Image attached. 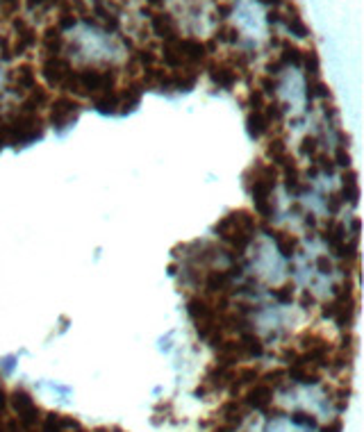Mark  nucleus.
Masks as SVG:
<instances>
[{
    "label": "nucleus",
    "mask_w": 364,
    "mask_h": 432,
    "mask_svg": "<svg viewBox=\"0 0 364 432\" xmlns=\"http://www.w3.org/2000/svg\"><path fill=\"white\" fill-rule=\"evenodd\" d=\"M62 0H25V7L28 10H48V7H55Z\"/></svg>",
    "instance_id": "obj_15"
},
{
    "label": "nucleus",
    "mask_w": 364,
    "mask_h": 432,
    "mask_svg": "<svg viewBox=\"0 0 364 432\" xmlns=\"http://www.w3.org/2000/svg\"><path fill=\"white\" fill-rule=\"evenodd\" d=\"M248 191L253 200H255V207L257 212L266 216V219H271L273 216V189H276V166L273 164H255V166H250L248 171Z\"/></svg>",
    "instance_id": "obj_2"
},
{
    "label": "nucleus",
    "mask_w": 364,
    "mask_h": 432,
    "mask_svg": "<svg viewBox=\"0 0 364 432\" xmlns=\"http://www.w3.org/2000/svg\"><path fill=\"white\" fill-rule=\"evenodd\" d=\"M151 14V12H148ZM151 25H153V32L160 36L162 41H175L180 32H178V23L175 19L171 17L169 12H155L151 14Z\"/></svg>",
    "instance_id": "obj_9"
},
{
    "label": "nucleus",
    "mask_w": 364,
    "mask_h": 432,
    "mask_svg": "<svg viewBox=\"0 0 364 432\" xmlns=\"http://www.w3.org/2000/svg\"><path fill=\"white\" fill-rule=\"evenodd\" d=\"M255 246L250 257V271L253 275L264 282V285H282L287 278V264H285V255L280 252V248L273 241V237H259V239L250 241Z\"/></svg>",
    "instance_id": "obj_1"
},
{
    "label": "nucleus",
    "mask_w": 364,
    "mask_h": 432,
    "mask_svg": "<svg viewBox=\"0 0 364 432\" xmlns=\"http://www.w3.org/2000/svg\"><path fill=\"white\" fill-rule=\"evenodd\" d=\"M7 403L12 405L14 414H17L19 426L23 428H36L41 423V409L36 407L32 396L25 389H14L12 396L7 398Z\"/></svg>",
    "instance_id": "obj_4"
},
{
    "label": "nucleus",
    "mask_w": 364,
    "mask_h": 432,
    "mask_svg": "<svg viewBox=\"0 0 364 432\" xmlns=\"http://www.w3.org/2000/svg\"><path fill=\"white\" fill-rule=\"evenodd\" d=\"M5 409H7V393L3 387H0V419L5 416Z\"/></svg>",
    "instance_id": "obj_16"
},
{
    "label": "nucleus",
    "mask_w": 364,
    "mask_h": 432,
    "mask_svg": "<svg viewBox=\"0 0 364 432\" xmlns=\"http://www.w3.org/2000/svg\"><path fill=\"white\" fill-rule=\"evenodd\" d=\"M14 48H12V55H25L30 48L36 46V30L32 25H28L23 19H14Z\"/></svg>",
    "instance_id": "obj_8"
},
{
    "label": "nucleus",
    "mask_w": 364,
    "mask_h": 432,
    "mask_svg": "<svg viewBox=\"0 0 364 432\" xmlns=\"http://www.w3.org/2000/svg\"><path fill=\"white\" fill-rule=\"evenodd\" d=\"M78 428L80 423L73 419V416L57 414V412L41 416V423H39V432H76Z\"/></svg>",
    "instance_id": "obj_11"
},
{
    "label": "nucleus",
    "mask_w": 364,
    "mask_h": 432,
    "mask_svg": "<svg viewBox=\"0 0 364 432\" xmlns=\"http://www.w3.org/2000/svg\"><path fill=\"white\" fill-rule=\"evenodd\" d=\"M80 109H83V105H80L76 98H71V96H59V98H55L53 105H50V123H53V128L57 130L69 128L80 116Z\"/></svg>",
    "instance_id": "obj_5"
},
{
    "label": "nucleus",
    "mask_w": 364,
    "mask_h": 432,
    "mask_svg": "<svg viewBox=\"0 0 364 432\" xmlns=\"http://www.w3.org/2000/svg\"><path fill=\"white\" fill-rule=\"evenodd\" d=\"M217 233L228 246L242 250V248H246V246H250V241L255 239V216H250L244 210L233 212V214H228L224 221H219Z\"/></svg>",
    "instance_id": "obj_3"
},
{
    "label": "nucleus",
    "mask_w": 364,
    "mask_h": 432,
    "mask_svg": "<svg viewBox=\"0 0 364 432\" xmlns=\"http://www.w3.org/2000/svg\"><path fill=\"white\" fill-rule=\"evenodd\" d=\"M12 87L14 91H30L32 87H36V69L32 64H19V69L12 71Z\"/></svg>",
    "instance_id": "obj_12"
},
{
    "label": "nucleus",
    "mask_w": 364,
    "mask_h": 432,
    "mask_svg": "<svg viewBox=\"0 0 364 432\" xmlns=\"http://www.w3.org/2000/svg\"><path fill=\"white\" fill-rule=\"evenodd\" d=\"M207 71H210V78L214 85L224 87V89L235 87L237 80H239V71H237L228 59L226 62H210L207 64Z\"/></svg>",
    "instance_id": "obj_10"
},
{
    "label": "nucleus",
    "mask_w": 364,
    "mask_h": 432,
    "mask_svg": "<svg viewBox=\"0 0 364 432\" xmlns=\"http://www.w3.org/2000/svg\"><path fill=\"white\" fill-rule=\"evenodd\" d=\"M273 391H276L273 387L262 382V380H255L250 389L244 393L242 405L246 409H257V412H264V409H269V405L273 403Z\"/></svg>",
    "instance_id": "obj_7"
},
{
    "label": "nucleus",
    "mask_w": 364,
    "mask_h": 432,
    "mask_svg": "<svg viewBox=\"0 0 364 432\" xmlns=\"http://www.w3.org/2000/svg\"><path fill=\"white\" fill-rule=\"evenodd\" d=\"M71 73V64L62 55H43L41 76L50 87H62V82Z\"/></svg>",
    "instance_id": "obj_6"
},
{
    "label": "nucleus",
    "mask_w": 364,
    "mask_h": 432,
    "mask_svg": "<svg viewBox=\"0 0 364 432\" xmlns=\"http://www.w3.org/2000/svg\"><path fill=\"white\" fill-rule=\"evenodd\" d=\"M278 21H282V23L287 25V30L289 32H292L294 36H301V39H306V36H310V28L303 23V19H301V14H299V10H296L294 14H287V17H282L280 14V19Z\"/></svg>",
    "instance_id": "obj_13"
},
{
    "label": "nucleus",
    "mask_w": 364,
    "mask_h": 432,
    "mask_svg": "<svg viewBox=\"0 0 364 432\" xmlns=\"http://www.w3.org/2000/svg\"><path fill=\"white\" fill-rule=\"evenodd\" d=\"M21 10V0H0V19L7 21Z\"/></svg>",
    "instance_id": "obj_14"
}]
</instances>
